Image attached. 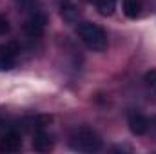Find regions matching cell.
I'll list each match as a JSON object with an SVG mask.
<instances>
[{
	"label": "cell",
	"mask_w": 156,
	"mask_h": 154,
	"mask_svg": "<svg viewBox=\"0 0 156 154\" xmlns=\"http://www.w3.org/2000/svg\"><path fill=\"white\" fill-rule=\"evenodd\" d=\"M116 4L118 0H94V7L102 16H111L116 11Z\"/></svg>",
	"instance_id": "cell-10"
},
{
	"label": "cell",
	"mask_w": 156,
	"mask_h": 154,
	"mask_svg": "<svg viewBox=\"0 0 156 154\" xmlns=\"http://www.w3.org/2000/svg\"><path fill=\"white\" fill-rule=\"evenodd\" d=\"M15 2H16L18 5H22V7H27V5H31L35 0H15Z\"/></svg>",
	"instance_id": "cell-13"
},
{
	"label": "cell",
	"mask_w": 156,
	"mask_h": 154,
	"mask_svg": "<svg viewBox=\"0 0 156 154\" xmlns=\"http://www.w3.org/2000/svg\"><path fill=\"white\" fill-rule=\"evenodd\" d=\"M22 149V134L16 127L4 129L0 132V152L2 154H13Z\"/></svg>",
	"instance_id": "cell-3"
},
{
	"label": "cell",
	"mask_w": 156,
	"mask_h": 154,
	"mask_svg": "<svg viewBox=\"0 0 156 154\" xmlns=\"http://www.w3.org/2000/svg\"><path fill=\"white\" fill-rule=\"evenodd\" d=\"M53 147H55V140H53V136L49 132H45L44 129L35 131V134H33V149L37 152H49V151H53Z\"/></svg>",
	"instance_id": "cell-7"
},
{
	"label": "cell",
	"mask_w": 156,
	"mask_h": 154,
	"mask_svg": "<svg viewBox=\"0 0 156 154\" xmlns=\"http://www.w3.org/2000/svg\"><path fill=\"white\" fill-rule=\"evenodd\" d=\"M127 125H129V131L134 134V136H144L147 134L149 127H151V121L142 114V113H136V111H131L127 114Z\"/></svg>",
	"instance_id": "cell-6"
},
{
	"label": "cell",
	"mask_w": 156,
	"mask_h": 154,
	"mask_svg": "<svg viewBox=\"0 0 156 154\" xmlns=\"http://www.w3.org/2000/svg\"><path fill=\"white\" fill-rule=\"evenodd\" d=\"M5 33H9V22H7V18H4L0 15V37L5 35Z\"/></svg>",
	"instance_id": "cell-12"
},
{
	"label": "cell",
	"mask_w": 156,
	"mask_h": 154,
	"mask_svg": "<svg viewBox=\"0 0 156 154\" xmlns=\"http://www.w3.org/2000/svg\"><path fill=\"white\" fill-rule=\"evenodd\" d=\"M60 16L66 24H76L80 18V9L75 2L71 0H64L60 4Z\"/></svg>",
	"instance_id": "cell-8"
},
{
	"label": "cell",
	"mask_w": 156,
	"mask_h": 154,
	"mask_svg": "<svg viewBox=\"0 0 156 154\" xmlns=\"http://www.w3.org/2000/svg\"><path fill=\"white\" fill-rule=\"evenodd\" d=\"M20 49L16 42H5L0 44V71H11L16 64Z\"/></svg>",
	"instance_id": "cell-4"
},
{
	"label": "cell",
	"mask_w": 156,
	"mask_h": 154,
	"mask_svg": "<svg viewBox=\"0 0 156 154\" xmlns=\"http://www.w3.org/2000/svg\"><path fill=\"white\" fill-rule=\"evenodd\" d=\"M76 33H78V38L82 40V44L89 51L102 53V51L107 49V44H109L107 33L98 24H94V22H82V24H78Z\"/></svg>",
	"instance_id": "cell-2"
},
{
	"label": "cell",
	"mask_w": 156,
	"mask_h": 154,
	"mask_svg": "<svg viewBox=\"0 0 156 154\" xmlns=\"http://www.w3.org/2000/svg\"><path fill=\"white\" fill-rule=\"evenodd\" d=\"M85 2H94V0H85Z\"/></svg>",
	"instance_id": "cell-15"
},
{
	"label": "cell",
	"mask_w": 156,
	"mask_h": 154,
	"mask_svg": "<svg viewBox=\"0 0 156 154\" xmlns=\"http://www.w3.org/2000/svg\"><path fill=\"white\" fill-rule=\"evenodd\" d=\"M144 80H145V83H147L149 87H153V89H156V69H153V71H149V73H145V76H144Z\"/></svg>",
	"instance_id": "cell-11"
},
{
	"label": "cell",
	"mask_w": 156,
	"mask_h": 154,
	"mask_svg": "<svg viewBox=\"0 0 156 154\" xmlns=\"http://www.w3.org/2000/svg\"><path fill=\"white\" fill-rule=\"evenodd\" d=\"M67 143L73 151H78V152H98L104 147V142H102L100 134L94 129L85 127V125L76 127L69 132Z\"/></svg>",
	"instance_id": "cell-1"
},
{
	"label": "cell",
	"mask_w": 156,
	"mask_h": 154,
	"mask_svg": "<svg viewBox=\"0 0 156 154\" xmlns=\"http://www.w3.org/2000/svg\"><path fill=\"white\" fill-rule=\"evenodd\" d=\"M142 7H144V0H123L122 2L123 15L127 18H133V20L142 15Z\"/></svg>",
	"instance_id": "cell-9"
},
{
	"label": "cell",
	"mask_w": 156,
	"mask_h": 154,
	"mask_svg": "<svg viewBox=\"0 0 156 154\" xmlns=\"http://www.w3.org/2000/svg\"><path fill=\"white\" fill-rule=\"evenodd\" d=\"M151 127H153V131L156 132V116L153 118V120H151Z\"/></svg>",
	"instance_id": "cell-14"
},
{
	"label": "cell",
	"mask_w": 156,
	"mask_h": 154,
	"mask_svg": "<svg viewBox=\"0 0 156 154\" xmlns=\"http://www.w3.org/2000/svg\"><path fill=\"white\" fill-rule=\"evenodd\" d=\"M45 26H47V16H45L44 13H33V15L24 22V31H26L27 37L38 38V37L44 35Z\"/></svg>",
	"instance_id": "cell-5"
}]
</instances>
